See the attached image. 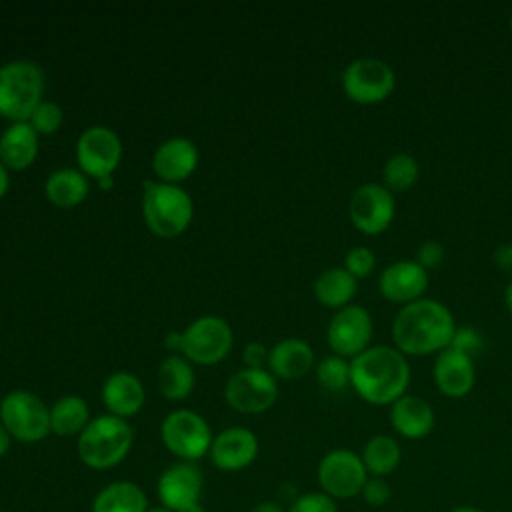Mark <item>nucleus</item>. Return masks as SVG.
<instances>
[{
	"instance_id": "f257e3e1",
	"label": "nucleus",
	"mask_w": 512,
	"mask_h": 512,
	"mask_svg": "<svg viewBox=\"0 0 512 512\" xmlns=\"http://www.w3.org/2000/svg\"><path fill=\"white\" fill-rule=\"evenodd\" d=\"M456 320L448 306L434 298H420L400 306L392 320L394 346L404 356H430L450 346Z\"/></svg>"
},
{
	"instance_id": "f03ea898",
	"label": "nucleus",
	"mask_w": 512,
	"mask_h": 512,
	"mask_svg": "<svg viewBox=\"0 0 512 512\" xmlns=\"http://www.w3.org/2000/svg\"><path fill=\"white\" fill-rule=\"evenodd\" d=\"M408 384L410 364L396 346H370L350 360V386L368 404L390 406Z\"/></svg>"
},
{
	"instance_id": "7ed1b4c3",
	"label": "nucleus",
	"mask_w": 512,
	"mask_h": 512,
	"mask_svg": "<svg viewBox=\"0 0 512 512\" xmlns=\"http://www.w3.org/2000/svg\"><path fill=\"white\" fill-rule=\"evenodd\" d=\"M134 444V428L128 420L100 414L94 416L76 438V452L84 466L110 470L126 460Z\"/></svg>"
},
{
	"instance_id": "20e7f679",
	"label": "nucleus",
	"mask_w": 512,
	"mask_h": 512,
	"mask_svg": "<svg viewBox=\"0 0 512 512\" xmlns=\"http://www.w3.org/2000/svg\"><path fill=\"white\" fill-rule=\"evenodd\" d=\"M142 216L146 228L158 238H176L188 230L194 218V202L178 184L146 180Z\"/></svg>"
},
{
	"instance_id": "39448f33",
	"label": "nucleus",
	"mask_w": 512,
	"mask_h": 512,
	"mask_svg": "<svg viewBox=\"0 0 512 512\" xmlns=\"http://www.w3.org/2000/svg\"><path fill=\"white\" fill-rule=\"evenodd\" d=\"M46 78L34 60H10L0 66V116L10 122H26L44 100Z\"/></svg>"
},
{
	"instance_id": "423d86ee",
	"label": "nucleus",
	"mask_w": 512,
	"mask_h": 512,
	"mask_svg": "<svg viewBox=\"0 0 512 512\" xmlns=\"http://www.w3.org/2000/svg\"><path fill=\"white\" fill-rule=\"evenodd\" d=\"M160 440L164 448L178 460L198 462L200 458L208 456L214 434L202 414L190 408H178L162 418Z\"/></svg>"
},
{
	"instance_id": "0eeeda50",
	"label": "nucleus",
	"mask_w": 512,
	"mask_h": 512,
	"mask_svg": "<svg viewBox=\"0 0 512 512\" xmlns=\"http://www.w3.org/2000/svg\"><path fill=\"white\" fill-rule=\"evenodd\" d=\"M0 422L10 432L12 440L22 444L42 442L50 432V406L30 392L12 390L0 400Z\"/></svg>"
},
{
	"instance_id": "6e6552de",
	"label": "nucleus",
	"mask_w": 512,
	"mask_h": 512,
	"mask_svg": "<svg viewBox=\"0 0 512 512\" xmlns=\"http://www.w3.org/2000/svg\"><path fill=\"white\" fill-rule=\"evenodd\" d=\"M232 346L234 332L222 316H198L182 330V356L192 364H218L230 354Z\"/></svg>"
},
{
	"instance_id": "1a4fd4ad",
	"label": "nucleus",
	"mask_w": 512,
	"mask_h": 512,
	"mask_svg": "<svg viewBox=\"0 0 512 512\" xmlns=\"http://www.w3.org/2000/svg\"><path fill=\"white\" fill-rule=\"evenodd\" d=\"M316 480L320 490L338 502L360 496L368 472L358 452L350 448H334L320 458Z\"/></svg>"
},
{
	"instance_id": "9d476101",
	"label": "nucleus",
	"mask_w": 512,
	"mask_h": 512,
	"mask_svg": "<svg viewBox=\"0 0 512 512\" xmlns=\"http://www.w3.org/2000/svg\"><path fill=\"white\" fill-rule=\"evenodd\" d=\"M396 88L392 66L380 58L364 56L352 60L342 72V90L356 104L384 102Z\"/></svg>"
},
{
	"instance_id": "9b49d317",
	"label": "nucleus",
	"mask_w": 512,
	"mask_h": 512,
	"mask_svg": "<svg viewBox=\"0 0 512 512\" xmlns=\"http://www.w3.org/2000/svg\"><path fill=\"white\" fill-rule=\"evenodd\" d=\"M78 170L92 180L110 178L122 162L120 136L102 124L88 126L76 140Z\"/></svg>"
},
{
	"instance_id": "f8f14e48",
	"label": "nucleus",
	"mask_w": 512,
	"mask_h": 512,
	"mask_svg": "<svg viewBox=\"0 0 512 512\" xmlns=\"http://www.w3.org/2000/svg\"><path fill=\"white\" fill-rule=\"evenodd\" d=\"M278 382L270 370L242 368L224 386L226 404L240 414H262L278 400Z\"/></svg>"
},
{
	"instance_id": "ddd939ff",
	"label": "nucleus",
	"mask_w": 512,
	"mask_h": 512,
	"mask_svg": "<svg viewBox=\"0 0 512 512\" xmlns=\"http://www.w3.org/2000/svg\"><path fill=\"white\" fill-rule=\"evenodd\" d=\"M396 216L394 194L380 182L360 184L348 202V218L352 226L366 234L378 236L392 224Z\"/></svg>"
},
{
	"instance_id": "4468645a",
	"label": "nucleus",
	"mask_w": 512,
	"mask_h": 512,
	"mask_svg": "<svg viewBox=\"0 0 512 512\" xmlns=\"http://www.w3.org/2000/svg\"><path fill=\"white\" fill-rule=\"evenodd\" d=\"M372 334V316L360 304H348L336 310L326 328V340L332 352L350 360L370 348Z\"/></svg>"
},
{
	"instance_id": "2eb2a0df",
	"label": "nucleus",
	"mask_w": 512,
	"mask_h": 512,
	"mask_svg": "<svg viewBox=\"0 0 512 512\" xmlns=\"http://www.w3.org/2000/svg\"><path fill=\"white\" fill-rule=\"evenodd\" d=\"M204 488V474L196 462H174L162 470L156 482L158 502L172 510L184 512L194 504H200Z\"/></svg>"
},
{
	"instance_id": "dca6fc26",
	"label": "nucleus",
	"mask_w": 512,
	"mask_h": 512,
	"mask_svg": "<svg viewBox=\"0 0 512 512\" xmlns=\"http://www.w3.org/2000/svg\"><path fill=\"white\" fill-rule=\"evenodd\" d=\"M260 452L258 436L246 426H230L214 434L208 458L220 472H240L248 468Z\"/></svg>"
},
{
	"instance_id": "f3484780",
	"label": "nucleus",
	"mask_w": 512,
	"mask_h": 512,
	"mask_svg": "<svg viewBox=\"0 0 512 512\" xmlns=\"http://www.w3.org/2000/svg\"><path fill=\"white\" fill-rule=\"evenodd\" d=\"M430 274L416 260H398L388 264L378 276L380 294L394 304H412L424 298Z\"/></svg>"
},
{
	"instance_id": "a211bd4d",
	"label": "nucleus",
	"mask_w": 512,
	"mask_h": 512,
	"mask_svg": "<svg viewBox=\"0 0 512 512\" xmlns=\"http://www.w3.org/2000/svg\"><path fill=\"white\" fill-rule=\"evenodd\" d=\"M200 162L198 146L182 136L168 138L152 154V170L160 182L178 184L194 174Z\"/></svg>"
},
{
	"instance_id": "6ab92c4d",
	"label": "nucleus",
	"mask_w": 512,
	"mask_h": 512,
	"mask_svg": "<svg viewBox=\"0 0 512 512\" xmlns=\"http://www.w3.org/2000/svg\"><path fill=\"white\" fill-rule=\"evenodd\" d=\"M432 378L440 394L448 398H464L476 382L474 360L448 346L436 354Z\"/></svg>"
},
{
	"instance_id": "aec40b11",
	"label": "nucleus",
	"mask_w": 512,
	"mask_h": 512,
	"mask_svg": "<svg viewBox=\"0 0 512 512\" xmlns=\"http://www.w3.org/2000/svg\"><path fill=\"white\" fill-rule=\"evenodd\" d=\"M100 398L108 414L128 420L142 410L146 402V390L136 374L118 370L104 380Z\"/></svg>"
},
{
	"instance_id": "412c9836",
	"label": "nucleus",
	"mask_w": 512,
	"mask_h": 512,
	"mask_svg": "<svg viewBox=\"0 0 512 512\" xmlns=\"http://www.w3.org/2000/svg\"><path fill=\"white\" fill-rule=\"evenodd\" d=\"M390 426L406 440H422L436 426V414L428 400L416 394H404L390 404Z\"/></svg>"
},
{
	"instance_id": "4be33fe9",
	"label": "nucleus",
	"mask_w": 512,
	"mask_h": 512,
	"mask_svg": "<svg viewBox=\"0 0 512 512\" xmlns=\"http://www.w3.org/2000/svg\"><path fill=\"white\" fill-rule=\"evenodd\" d=\"M40 152V136L28 122H10L0 134V160L8 170L30 168Z\"/></svg>"
},
{
	"instance_id": "5701e85b",
	"label": "nucleus",
	"mask_w": 512,
	"mask_h": 512,
	"mask_svg": "<svg viewBox=\"0 0 512 512\" xmlns=\"http://www.w3.org/2000/svg\"><path fill=\"white\" fill-rule=\"evenodd\" d=\"M314 366L312 346L296 336L284 338L270 348L268 368L276 378L294 380L308 374Z\"/></svg>"
},
{
	"instance_id": "b1692460",
	"label": "nucleus",
	"mask_w": 512,
	"mask_h": 512,
	"mask_svg": "<svg viewBox=\"0 0 512 512\" xmlns=\"http://www.w3.org/2000/svg\"><path fill=\"white\" fill-rule=\"evenodd\" d=\"M44 194L56 208H76L90 194V178L78 168H58L48 174Z\"/></svg>"
},
{
	"instance_id": "393cba45",
	"label": "nucleus",
	"mask_w": 512,
	"mask_h": 512,
	"mask_svg": "<svg viewBox=\"0 0 512 512\" xmlns=\"http://www.w3.org/2000/svg\"><path fill=\"white\" fill-rule=\"evenodd\" d=\"M148 496L132 480H114L102 486L90 504V512H146Z\"/></svg>"
},
{
	"instance_id": "a878e982",
	"label": "nucleus",
	"mask_w": 512,
	"mask_h": 512,
	"mask_svg": "<svg viewBox=\"0 0 512 512\" xmlns=\"http://www.w3.org/2000/svg\"><path fill=\"white\" fill-rule=\"evenodd\" d=\"M156 384L160 394L170 402L186 400L196 384L192 362L182 354H168L156 372Z\"/></svg>"
},
{
	"instance_id": "bb28decb",
	"label": "nucleus",
	"mask_w": 512,
	"mask_h": 512,
	"mask_svg": "<svg viewBox=\"0 0 512 512\" xmlns=\"http://www.w3.org/2000/svg\"><path fill=\"white\" fill-rule=\"evenodd\" d=\"M312 290L322 306L340 310L352 304L358 290V280L344 266H332L316 276Z\"/></svg>"
},
{
	"instance_id": "cd10ccee",
	"label": "nucleus",
	"mask_w": 512,
	"mask_h": 512,
	"mask_svg": "<svg viewBox=\"0 0 512 512\" xmlns=\"http://www.w3.org/2000/svg\"><path fill=\"white\" fill-rule=\"evenodd\" d=\"M90 420L92 416H90L88 402L78 394L60 396L50 406V432L56 436L78 438Z\"/></svg>"
},
{
	"instance_id": "c85d7f7f",
	"label": "nucleus",
	"mask_w": 512,
	"mask_h": 512,
	"mask_svg": "<svg viewBox=\"0 0 512 512\" xmlns=\"http://www.w3.org/2000/svg\"><path fill=\"white\" fill-rule=\"evenodd\" d=\"M360 458L364 462L368 476L388 478L398 470L402 462V448L394 436L374 434L364 442L360 450Z\"/></svg>"
},
{
	"instance_id": "c756f323",
	"label": "nucleus",
	"mask_w": 512,
	"mask_h": 512,
	"mask_svg": "<svg viewBox=\"0 0 512 512\" xmlns=\"http://www.w3.org/2000/svg\"><path fill=\"white\" fill-rule=\"evenodd\" d=\"M420 176L418 160L408 152L392 154L382 166V184L392 192H406L410 190Z\"/></svg>"
},
{
	"instance_id": "7c9ffc66",
	"label": "nucleus",
	"mask_w": 512,
	"mask_h": 512,
	"mask_svg": "<svg viewBox=\"0 0 512 512\" xmlns=\"http://www.w3.org/2000/svg\"><path fill=\"white\" fill-rule=\"evenodd\" d=\"M316 380L328 392H342L350 386V360L338 354L326 356L316 366Z\"/></svg>"
},
{
	"instance_id": "2f4dec72",
	"label": "nucleus",
	"mask_w": 512,
	"mask_h": 512,
	"mask_svg": "<svg viewBox=\"0 0 512 512\" xmlns=\"http://www.w3.org/2000/svg\"><path fill=\"white\" fill-rule=\"evenodd\" d=\"M38 136H52L60 130L62 122H64V112L62 106L52 102V100H42L34 112L30 114V118L26 120Z\"/></svg>"
},
{
	"instance_id": "473e14b6",
	"label": "nucleus",
	"mask_w": 512,
	"mask_h": 512,
	"mask_svg": "<svg viewBox=\"0 0 512 512\" xmlns=\"http://www.w3.org/2000/svg\"><path fill=\"white\" fill-rule=\"evenodd\" d=\"M286 512H338V502L322 490H310L292 498Z\"/></svg>"
},
{
	"instance_id": "72a5a7b5",
	"label": "nucleus",
	"mask_w": 512,
	"mask_h": 512,
	"mask_svg": "<svg viewBox=\"0 0 512 512\" xmlns=\"http://www.w3.org/2000/svg\"><path fill=\"white\" fill-rule=\"evenodd\" d=\"M344 268L356 280L370 276L374 272V268H376V256H374L372 248H368V246H352L344 254Z\"/></svg>"
},
{
	"instance_id": "f704fd0d",
	"label": "nucleus",
	"mask_w": 512,
	"mask_h": 512,
	"mask_svg": "<svg viewBox=\"0 0 512 512\" xmlns=\"http://www.w3.org/2000/svg\"><path fill=\"white\" fill-rule=\"evenodd\" d=\"M450 348H454L474 360V356L480 354L484 348V338H482L480 330H476L474 326H456L454 336L450 340Z\"/></svg>"
},
{
	"instance_id": "c9c22d12",
	"label": "nucleus",
	"mask_w": 512,
	"mask_h": 512,
	"mask_svg": "<svg viewBox=\"0 0 512 512\" xmlns=\"http://www.w3.org/2000/svg\"><path fill=\"white\" fill-rule=\"evenodd\" d=\"M360 498L370 508H382V506H386L390 502L392 488H390L386 478L368 476V480H366V484H364V488L360 492Z\"/></svg>"
},
{
	"instance_id": "e433bc0d",
	"label": "nucleus",
	"mask_w": 512,
	"mask_h": 512,
	"mask_svg": "<svg viewBox=\"0 0 512 512\" xmlns=\"http://www.w3.org/2000/svg\"><path fill=\"white\" fill-rule=\"evenodd\" d=\"M428 274L432 270H438L444 260H446V248L442 242L438 240H424L418 250H416V258H414Z\"/></svg>"
},
{
	"instance_id": "4c0bfd02",
	"label": "nucleus",
	"mask_w": 512,
	"mask_h": 512,
	"mask_svg": "<svg viewBox=\"0 0 512 512\" xmlns=\"http://www.w3.org/2000/svg\"><path fill=\"white\" fill-rule=\"evenodd\" d=\"M268 354H270V348H266L262 342H248L242 350L244 368L262 370L264 366H268Z\"/></svg>"
},
{
	"instance_id": "58836bf2",
	"label": "nucleus",
	"mask_w": 512,
	"mask_h": 512,
	"mask_svg": "<svg viewBox=\"0 0 512 512\" xmlns=\"http://www.w3.org/2000/svg\"><path fill=\"white\" fill-rule=\"evenodd\" d=\"M494 264L502 270V272H512V244H500L494 250Z\"/></svg>"
},
{
	"instance_id": "ea45409f",
	"label": "nucleus",
	"mask_w": 512,
	"mask_h": 512,
	"mask_svg": "<svg viewBox=\"0 0 512 512\" xmlns=\"http://www.w3.org/2000/svg\"><path fill=\"white\" fill-rule=\"evenodd\" d=\"M164 346L172 354H182V332H168L164 336Z\"/></svg>"
},
{
	"instance_id": "a19ab883",
	"label": "nucleus",
	"mask_w": 512,
	"mask_h": 512,
	"mask_svg": "<svg viewBox=\"0 0 512 512\" xmlns=\"http://www.w3.org/2000/svg\"><path fill=\"white\" fill-rule=\"evenodd\" d=\"M248 512H286V508L276 500H262V502L254 504Z\"/></svg>"
},
{
	"instance_id": "79ce46f5",
	"label": "nucleus",
	"mask_w": 512,
	"mask_h": 512,
	"mask_svg": "<svg viewBox=\"0 0 512 512\" xmlns=\"http://www.w3.org/2000/svg\"><path fill=\"white\" fill-rule=\"evenodd\" d=\"M8 190H10V170L0 160V200L8 194Z\"/></svg>"
},
{
	"instance_id": "37998d69",
	"label": "nucleus",
	"mask_w": 512,
	"mask_h": 512,
	"mask_svg": "<svg viewBox=\"0 0 512 512\" xmlns=\"http://www.w3.org/2000/svg\"><path fill=\"white\" fill-rule=\"evenodd\" d=\"M10 446H12V436H10V432L4 428V424L0 422V458L8 454Z\"/></svg>"
},
{
	"instance_id": "c03bdc74",
	"label": "nucleus",
	"mask_w": 512,
	"mask_h": 512,
	"mask_svg": "<svg viewBox=\"0 0 512 512\" xmlns=\"http://www.w3.org/2000/svg\"><path fill=\"white\" fill-rule=\"evenodd\" d=\"M504 304H506V310H508L510 316H512V280L506 284V290H504Z\"/></svg>"
},
{
	"instance_id": "a18cd8bd",
	"label": "nucleus",
	"mask_w": 512,
	"mask_h": 512,
	"mask_svg": "<svg viewBox=\"0 0 512 512\" xmlns=\"http://www.w3.org/2000/svg\"><path fill=\"white\" fill-rule=\"evenodd\" d=\"M448 512H484V510H482V508H476V506L462 504V506H454V508H450Z\"/></svg>"
},
{
	"instance_id": "49530a36",
	"label": "nucleus",
	"mask_w": 512,
	"mask_h": 512,
	"mask_svg": "<svg viewBox=\"0 0 512 512\" xmlns=\"http://www.w3.org/2000/svg\"><path fill=\"white\" fill-rule=\"evenodd\" d=\"M98 184H100V188L110 190V188L114 186V178H112V176H110V178H102V180H98Z\"/></svg>"
},
{
	"instance_id": "de8ad7c7",
	"label": "nucleus",
	"mask_w": 512,
	"mask_h": 512,
	"mask_svg": "<svg viewBox=\"0 0 512 512\" xmlns=\"http://www.w3.org/2000/svg\"><path fill=\"white\" fill-rule=\"evenodd\" d=\"M146 512H172V510H168V508H164L162 504H158V506H150Z\"/></svg>"
},
{
	"instance_id": "09e8293b",
	"label": "nucleus",
	"mask_w": 512,
	"mask_h": 512,
	"mask_svg": "<svg viewBox=\"0 0 512 512\" xmlns=\"http://www.w3.org/2000/svg\"><path fill=\"white\" fill-rule=\"evenodd\" d=\"M184 512H206V510H204L202 504H194V506H190V508L184 510Z\"/></svg>"
},
{
	"instance_id": "8fccbe9b",
	"label": "nucleus",
	"mask_w": 512,
	"mask_h": 512,
	"mask_svg": "<svg viewBox=\"0 0 512 512\" xmlns=\"http://www.w3.org/2000/svg\"><path fill=\"white\" fill-rule=\"evenodd\" d=\"M510 32H512V14H510Z\"/></svg>"
}]
</instances>
